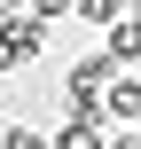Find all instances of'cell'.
<instances>
[{"label": "cell", "instance_id": "6da1fadb", "mask_svg": "<svg viewBox=\"0 0 141 149\" xmlns=\"http://www.w3.org/2000/svg\"><path fill=\"white\" fill-rule=\"evenodd\" d=\"M102 118L133 126V118H141V79H110V94H102Z\"/></svg>", "mask_w": 141, "mask_h": 149}, {"label": "cell", "instance_id": "277c9868", "mask_svg": "<svg viewBox=\"0 0 141 149\" xmlns=\"http://www.w3.org/2000/svg\"><path fill=\"white\" fill-rule=\"evenodd\" d=\"M133 24H141V0H133Z\"/></svg>", "mask_w": 141, "mask_h": 149}, {"label": "cell", "instance_id": "3957f363", "mask_svg": "<svg viewBox=\"0 0 141 149\" xmlns=\"http://www.w3.org/2000/svg\"><path fill=\"white\" fill-rule=\"evenodd\" d=\"M71 8H78V16H86V24H118V16H126V8H133V0H71Z\"/></svg>", "mask_w": 141, "mask_h": 149}, {"label": "cell", "instance_id": "7a4b0ae2", "mask_svg": "<svg viewBox=\"0 0 141 149\" xmlns=\"http://www.w3.org/2000/svg\"><path fill=\"white\" fill-rule=\"evenodd\" d=\"M102 55H110V63H141V24H126V16H118V24H110V47H102Z\"/></svg>", "mask_w": 141, "mask_h": 149}]
</instances>
